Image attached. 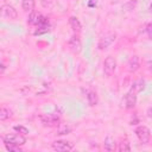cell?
I'll list each match as a JSON object with an SVG mask.
<instances>
[{
	"label": "cell",
	"instance_id": "6da1fadb",
	"mask_svg": "<svg viewBox=\"0 0 152 152\" xmlns=\"http://www.w3.org/2000/svg\"><path fill=\"white\" fill-rule=\"evenodd\" d=\"M116 39V33L115 32H112V31H108V32H104L100 39H99V43H97V48L99 50L103 51L106 50L107 48H109Z\"/></svg>",
	"mask_w": 152,
	"mask_h": 152
},
{
	"label": "cell",
	"instance_id": "7a4b0ae2",
	"mask_svg": "<svg viewBox=\"0 0 152 152\" xmlns=\"http://www.w3.org/2000/svg\"><path fill=\"white\" fill-rule=\"evenodd\" d=\"M40 122L45 127H58L61 125V118L57 114L49 113V114H42L39 116Z\"/></svg>",
	"mask_w": 152,
	"mask_h": 152
},
{
	"label": "cell",
	"instance_id": "3957f363",
	"mask_svg": "<svg viewBox=\"0 0 152 152\" xmlns=\"http://www.w3.org/2000/svg\"><path fill=\"white\" fill-rule=\"evenodd\" d=\"M134 132H135V135H137V138L139 139V141H140L141 144L146 145V144L150 142V139H151V131L148 129V127L141 125V126H138Z\"/></svg>",
	"mask_w": 152,
	"mask_h": 152
},
{
	"label": "cell",
	"instance_id": "277c9868",
	"mask_svg": "<svg viewBox=\"0 0 152 152\" xmlns=\"http://www.w3.org/2000/svg\"><path fill=\"white\" fill-rule=\"evenodd\" d=\"M2 141L4 144L6 142H10V144H15V145H24L26 142V138L24 137V134H20V133H17V134H7V135H4L2 138Z\"/></svg>",
	"mask_w": 152,
	"mask_h": 152
},
{
	"label": "cell",
	"instance_id": "5b68a950",
	"mask_svg": "<svg viewBox=\"0 0 152 152\" xmlns=\"http://www.w3.org/2000/svg\"><path fill=\"white\" fill-rule=\"evenodd\" d=\"M1 15L5 19H10V20H15L18 18V12L17 10L10 5V4H4L1 6Z\"/></svg>",
	"mask_w": 152,
	"mask_h": 152
},
{
	"label": "cell",
	"instance_id": "8992f818",
	"mask_svg": "<svg viewBox=\"0 0 152 152\" xmlns=\"http://www.w3.org/2000/svg\"><path fill=\"white\" fill-rule=\"evenodd\" d=\"M115 69H116V61H115V58L112 57V56L106 57V59L103 62V72H104V75L107 77H110L114 74Z\"/></svg>",
	"mask_w": 152,
	"mask_h": 152
},
{
	"label": "cell",
	"instance_id": "52a82bcc",
	"mask_svg": "<svg viewBox=\"0 0 152 152\" xmlns=\"http://www.w3.org/2000/svg\"><path fill=\"white\" fill-rule=\"evenodd\" d=\"M51 147L55 151L66 152V151H71L74 148V142L68 141V140H56L51 144Z\"/></svg>",
	"mask_w": 152,
	"mask_h": 152
},
{
	"label": "cell",
	"instance_id": "ba28073f",
	"mask_svg": "<svg viewBox=\"0 0 152 152\" xmlns=\"http://www.w3.org/2000/svg\"><path fill=\"white\" fill-rule=\"evenodd\" d=\"M69 48L70 50L74 52V53H80L81 50H82V43H81V39L78 37L77 33H74L71 36V38L69 39Z\"/></svg>",
	"mask_w": 152,
	"mask_h": 152
},
{
	"label": "cell",
	"instance_id": "9c48e42d",
	"mask_svg": "<svg viewBox=\"0 0 152 152\" xmlns=\"http://www.w3.org/2000/svg\"><path fill=\"white\" fill-rule=\"evenodd\" d=\"M140 64H141V61H140V57L134 55L129 58L128 63H127V69L129 72H135L137 70H139L140 68Z\"/></svg>",
	"mask_w": 152,
	"mask_h": 152
},
{
	"label": "cell",
	"instance_id": "30bf717a",
	"mask_svg": "<svg viewBox=\"0 0 152 152\" xmlns=\"http://www.w3.org/2000/svg\"><path fill=\"white\" fill-rule=\"evenodd\" d=\"M125 107L127 108V109H132V108H134L135 107V104H137V95H135V93H133L132 90H129L126 95H125Z\"/></svg>",
	"mask_w": 152,
	"mask_h": 152
},
{
	"label": "cell",
	"instance_id": "8fae6325",
	"mask_svg": "<svg viewBox=\"0 0 152 152\" xmlns=\"http://www.w3.org/2000/svg\"><path fill=\"white\" fill-rule=\"evenodd\" d=\"M43 19V15L39 13V12H36V11H32L30 14H28V19H27V23L30 25H36L38 26L39 23L42 21Z\"/></svg>",
	"mask_w": 152,
	"mask_h": 152
},
{
	"label": "cell",
	"instance_id": "7c38bea8",
	"mask_svg": "<svg viewBox=\"0 0 152 152\" xmlns=\"http://www.w3.org/2000/svg\"><path fill=\"white\" fill-rule=\"evenodd\" d=\"M69 24H70V27L72 28L74 33L80 34V32L82 31V25H81V21L78 20V18L77 17H70L69 18Z\"/></svg>",
	"mask_w": 152,
	"mask_h": 152
},
{
	"label": "cell",
	"instance_id": "4fadbf2b",
	"mask_svg": "<svg viewBox=\"0 0 152 152\" xmlns=\"http://www.w3.org/2000/svg\"><path fill=\"white\" fill-rule=\"evenodd\" d=\"M103 148L106 150V151H115L118 147H116V141H115V139L113 138V137H110V135H108V137H106V139H104V141H103Z\"/></svg>",
	"mask_w": 152,
	"mask_h": 152
},
{
	"label": "cell",
	"instance_id": "5bb4252c",
	"mask_svg": "<svg viewBox=\"0 0 152 152\" xmlns=\"http://www.w3.org/2000/svg\"><path fill=\"white\" fill-rule=\"evenodd\" d=\"M145 87H146V83H145V81L144 80H141V78H139V80H135L133 83H132V86H131V90L133 91V93H140V91H142L144 89H145Z\"/></svg>",
	"mask_w": 152,
	"mask_h": 152
},
{
	"label": "cell",
	"instance_id": "9a60e30c",
	"mask_svg": "<svg viewBox=\"0 0 152 152\" xmlns=\"http://www.w3.org/2000/svg\"><path fill=\"white\" fill-rule=\"evenodd\" d=\"M34 6H36L34 0H21V8L26 13H31L32 11H34Z\"/></svg>",
	"mask_w": 152,
	"mask_h": 152
},
{
	"label": "cell",
	"instance_id": "2e32d148",
	"mask_svg": "<svg viewBox=\"0 0 152 152\" xmlns=\"http://www.w3.org/2000/svg\"><path fill=\"white\" fill-rule=\"evenodd\" d=\"M86 97H87V101H88L89 106H91V107L96 106V104H97V102H99V100H97V95H96V93H95V91H93V90L87 91Z\"/></svg>",
	"mask_w": 152,
	"mask_h": 152
},
{
	"label": "cell",
	"instance_id": "e0dca14e",
	"mask_svg": "<svg viewBox=\"0 0 152 152\" xmlns=\"http://www.w3.org/2000/svg\"><path fill=\"white\" fill-rule=\"evenodd\" d=\"M12 116H13V112H12L10 108L2 106V107H1V110H0V120H1V121H6V120L11 119Z\"/></svg>",
	"mask_w": 152,
	"mask_h": 152
},
{
	"label": "cell",
	"instance_id": "ac0fdd59",
	"mask_svg": "<svg viewBox=\"0 0 152 152\" xmlns=\"http://www.w3.org/2000/svg\"><path fill=\"white\" fill-rule=\"evenodd\" d=\"M118 150H119L120 152L131 151V145H129L128 140H124V141H121V142H120V145H119V147H118Z\"/></svg>",
	"mask_w": 152,
	"mask_h": 152
},
{
	"label": "cell",
	"instance_id": "d6986e66",
	"mask_svg": "<svg viewBox=\"0 0 152 152\" xmlns=\"http://www.w3.org/2000/svg\"><path fill=\"white\" fill-rule=\"evenodd\" d=\"M4 145H5V147H6V150H7V151L21 152V148H20V146H19V145H15V144H10V142H6V144H4Z\"/></svg>",
	"mask_w": 152,
	"mask_h": 152
},
{
	"label": "cell",
	"instance_id": "ffe728a7",
	"mask_svg": "<svg viewBox=\"0 0 152 152\" xmlns=\"http://www.w3.org/2000/svg\"><path fill=\"white\" fill-rule=\"evenodd\" d=\"M49 27L50 25H39L38 28L34 31V34H42V33H45L49 31Z\"/></svg>",
	"mask_w": 152,
	"mask_h": 152
},
{
	"label": "cell",
	"instance_id": "44dd1931",
	"mask_svg": "<svg viewBox=\"0 0 152 152\" xmlns=\"http://www.w3.org/2000/svg\"><path fill=\"white\" fill-rule=\"evenodd\" d=\"M13 129H14L15 132L20 133V134H24V135L28 134V129H27L25 126H21V125H19V126H14V127H13Z\"/></svg>",
	"mask_w": 152,
	"mask_h": 152
},
{
	"label": "cell",
	"instance_id": "7402d4cb",
	"mask_svg": "<svg viewBox=\"0 0 152 152\" xmlns=\"http://www.w3.org/2000/svg\"><path fill=\"white\" fill-rule=\"evenodd\" d=\"M71 131V128L69 126H58V129H57V134H68L69 132Z\"/></svg>",
	"mask_w": 152,
	"mask_h": 152
},
{
	"label": "cell",
	"instance_id": "603a6c76",
	"mask_svg": "<svg viewBox=\"0 0 152 152\" xmlns=\"http://www.w3.org/2000/svg\"><path fill=\"white\" fill-rule=\"evenodd\" d=\"M146 33H147L148 38L152 39V21L147 24V26H146Z\"/></svg>",
	"mask_w": 152,
	"mask_h": 152
},
{
	"label": "cell",
	"instance_id": "cb8c5ba5",
	"mask_svg": "<svg viewBox=\"0 0 152 152\" xmlns=\"http://www.w3.org/2000/svg\"><path fill=\"white\" fill-rule=\"evenodd\" d=\"M49 1H50V0H40L42 5H43L44 7H51V6H52V4H50Z\"/></svg>",
	"mask_w": 152,
	"mask_h": 152
},
{
	"label": "cell",
	"instance_id": "d4e9b609",
	"mask_svg": "<svg viewBox=\"0 0 152 152\" xmlns=\"http://www.w3.org/2000/svg\"><path fill=\"white\" fill-rule=\"evenodd\" d=\"M148 10H150V12H151V13H152V2H151V4H150V7H148Z\"/></svg>",
	"mask_w": 152,
	"mask_h": 152
}]
</instances>
